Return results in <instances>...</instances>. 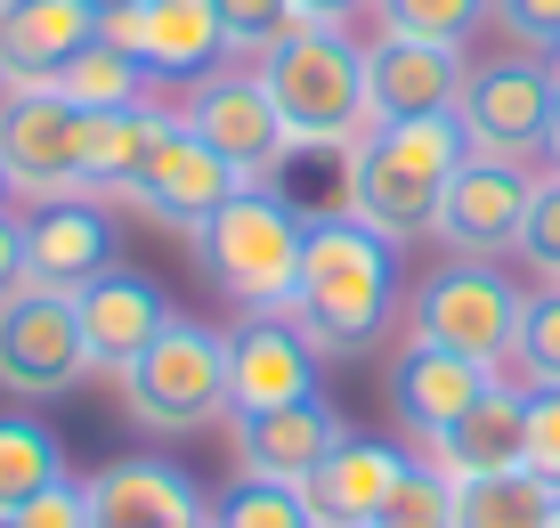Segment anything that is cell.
<instances>
[{"instance_id": "83f0119b", "label": "cell", "mask_w": 560, "mask_h": 528, "mask_svg": "<svg viewBox=\"0 0 560 528\" xmlns=\"http://www.w3.org/2000/svg\"><path fill=\"white\" fill-rule=\"evenodd\" d=\"M211 528H317V520H308V496L293 480L236 472L220 496H211Z\"/></svg>"}, {"instance_id": "4316f807", "label": "cell", "mask_w": 560, "mask_h": 528, "mask_svg": "<svg viewBox=\"0 0 560 528\" xmlns=\"http://www.w3.org/2000/svg\"><path fill=\"white\" fill-rule=\"evenodd\" d=\"M147 82H154V73H147L130 49L90 42L82 57H66V66H57V82H49V90L66 97L73 114H114V106H139V97H147Z\"/></svg>"}, {"instance_id": "e575fe53", "label": "cell", "mask_w": 560, "mask_h": 528, "mask_svg": "<svg viewBox=\"0 0 560 528\" xmlns=\"http://www.w3.org/2000/svg\"><path fill=\"white\" fill-rule=\"evenodd\" d=\"M528 472L560 487V390H528Z\"/></svg>"}, {"instance_id": "9c48e42d", "label": "cell", "mask_w": 560, "mask_h": 528, "mask_svg": "<svg viewBox=\"0 0 560 528\" xmlns=\"http://www.w3.org/2000/svg\"><path fill=\"white\" fill-rule=\"evenodd\" d=\"M0 171L9 195H82V114L57 90H0Z\"/></svg>"}, {"instance_id": "f546056e", "label": "cell", "mask_w": 560, "mask_h": 528, "mask_svg": "<svg viewBox=\"0 0 560 528\" xmlns=\"http://www.w3.org/2000/svg\"><path fill=\"white\" fill-rule=\"evenodd\" d=\"M512 375L528 390H560V285L528 292V318H520V342H512Z\"/></svg>"}, {"instance_id": "3957f363", "label": "cell", "mask_w": 560, "mask_h": 528, "mask_svg": "<svg viewBox=\"0 0 560 528\" xmlns=\"http://www.w3.org/2000/svg\"><path fill=\"white\" fill-rule=\"evenodd\" d=\"M253 73H260L268 106H277L293 154H350L374 130V106H365V42H350V25L301 16Z\"/></svg>"}, {"instance_id": "d6986e66", "label": "cell", "mask_w": 560, "mask_h": 528, "mask_svg": "<svg viewBox=\"0 0 560 528\" xmlns=\"http://www.w3.org/2000/svg\"><path fill=\"white\" fill-rule=\"evenodd\" d=\"M407 463H415V447L350 432L334 456H317V472L301 480L308 520H317V528H374L382 504H390V487L407 480Z\"/></svg>"}, {"instance_id": "1f68e13d", "label": "cell", "mask_w": 560, "mask_h": 528, "mask_svg": "<svg viewBox=\"0 0 560 528\" xmlns=\"http://www.w3.org/2000/svg\"><path fill=\"white\" fill-rule=\"evenodd\" d=\"M293 25H301L293 0H220V33H228V57H236V66H260Z\"/></svg>"}, {"instance_id": "52a82bcc", "label": "cell", "mask_w": 560, "mask_h": 528, "mask_svg": "<svg viewBox=\"0 0 560 528\" xmlns=\"http://www.w3.org/2000/svg\"><path fill=\"white\" fill-rule=\"evenodd\" d=\"M90 375V342H82V318H73V292L57 285H16L0 301V390L25 406L57 399Z\"/></svg>"}, {"instance_id": "836d02e7", "label": "cell", "mask_w": 560, "mask_h": 528, "mask_svg": "<svg viewBox=\"0 0 560 528\" xmlns=\"http://www.w3.org/2000/svg\"><path fill=\"white\" fill-rule=\"evenodd\" d=\"M0 528H90V504H82V480H57L42 487L33 504H16Z\"/></svg>"}, {"instance_id": "9a60e30c", "label": "cell", "mask_w": 560, "mask_h": 528, "mask_svg": "<svg viewBox=\"0 0 560 528\" xmlns=\"http://www.w3.org/2000/svg\"><path fill=\"white\" fill-rule=\"evenodd\" d=\"M73 318H82V342H90V366L98 375H130L147 358V342L163 334L179 309L171 292L147 277V268H98L82 292H73Z\"/></svg>"}, {"instance_id": "f35d334b", "label": "cell", "mask_w": 560, "mask_h": 528, "mask_svg": "<svg viewBox=\"0 0 560 528\" xmlns=\"http://www.w3.org/2000/svg\"><path fill=\"white\" fill-rule=\"evenodd\" d=\"M536 163L560 171V97H552V123H545V147H536Z\"/></svg>"}, {"instance_id": "7a4b0ae2", "label": "cell", "mask_w": 560, "mask_h": 528, "mask_svg": "<svg viewBox=\"0 0 560 528\" xmlns=\"http://www.w3.org/2000/svg\"><path fill=\"white\" fill-rule=\"evenodd\" d=\"M471 163V139H463L455 114H422V123H382L341 154V211L365 220L390 244H422L439 228V204H447V180Z\"/></svg>"}, {"instance_id": "30bf717a", "label": "cell", "mask_w": 560, "mask_h": 528, "mask_svg": "<svg viewBox=\"0 0 560 528\" xmlns=\"http://www.w3.org/2000/svg\"><path fill=\"white\" fill-rule=\"evenodd\" d=\"M236 187H244V171L228 163V154L211 147L203 130H187V114H171L163 139H154V154H147V171L130 180V204H139L147 220H163V228H179V237H196V228H203Z\"/></svg>"}, {"instance_id": "b9f144b4", "label": "cell", "mask_w": 560, "mask_h": 528, "mask_svg": "<svg viewBox=\"0 0 560 528\" xmlns=\"http://www.w3.org/2000/svg\"><path fill=\"white\" fill-rule=\"evenodd\" d=\"M0 204H9V171H0Z\"/></svg>"}, {"instance_id": "d6a6232c", "label": "cell", "mask_w": 560, "mask_h": 528, "mask_svg": "<svg viewBox=\"0 0 560 528\" xmlns=\"http://www.w3.org/2000/svg\"><path fill=\"white\" fill-rule=\"evenodd\" d=\"M520 261H528L545 285H560V171H536L528 220H520Z\"/></svg>"}, {"instance_id": "ffe728a7", "label": "cell", "mask_w": 560, "mask_h": 528, "mask_svg": "<svg viewBox=\"0 0 560 528\" xmlns=\"http://www.w3.org/2000/svg\"><path fill=\"white\" fill-rule=\"evenodd\" d=\"M90 0H0V90H49L66 57L98 42Z\"/></svg>"}, {"instance_id": "60d3db41", "label": "cell", "mask_w": 560, "mask_h": 528, "mask_svg": "<svg viewBox=\"0 0 560 528\" xmlns=\"http://www.w3.org/2000/svg\"><path fill=\"white\" fill-rule=\"evenodd\" d=\"M90 9H98V16H114V9H139V0H90Z\"/></svg>"}, {"instance_id": "ba28073f", "label": "cell", "mask_w": 560, "mask_h": 528, "mask_svg": "<svg viewBox=\"0 0 560 528\" xmlns=\"http://www.w3.org/2000/svg\"><path fill=\"white\" fill-rule=\"evenodd\" d=\"M463 139H471L479 163H536L545 147V123H552V82L545 66L528 57H495V66H471L463 73V106H455Z\"/></svg>"}, {"instance_id": "74e56055", "label": "cell", "mask_w": 560, "mask_h": 528, "mask_svg": "<svg viewBox=\"0 0 560 528\" xmlns=\"http://www.w3.org/2000/svg\"><path fill=\"white\" fill-rule=\"evenodd\" d=\"M301 16H325V25H350L358 9H374V0H293Z\"/></svg>"}, {"instance_id": "d590c367", "label": "cell", "mask_w": 560, "mask_h": 528, "mask_svg": "<svg viewBox=\"0 0 560 528\" xmlns=\"http://www.w3.org/2000/svg\"><path fill=\"white\" fill-rule=\"evenodd\" d=\"M495 25L528 49H552L560 42V0H495Z\"/></svg>"}, {"instance_id": "2e32d148", "label": "cell", "mask_w": 560, "mask_h": 528, "mask_svg": "<svg viewBox=\"0 0 560 528\" xmlns=\"http://www.w3.org/2000/svg\"><path fill=\"white\" fill-rule=\"evenodd\" d=\"M463 73H471L463 49L374 33V42H365V106H374V130L382 123H422V114H455Z\"/></svg>"}, {"instance_id": "cb8c5ba5", "label": "cell", "mask_w": 560, "mask_h": 528, "mask_svg": "<svg viewBox=\"0 0 560 528\" xmlns=\"http://www.w3.org/2000/svg\"><path fill=\"white\" fill-rule=\"evenodd\" d=\"M171 106H154V97H139V106H114V114H82V195H122L130 204V180L147 171L154 139H163Z\"/></svg>"}, {"instance_id": "e0dca14e", "label": "cell", "mask_w": 560, "mask_h": 528, "mask_svg": "<svg viewBox=\"0 0 560 528\" xmlns=\"http://www.w3.org/2000/svg\"><path fill=\"white\" fill-rule=\"evenodd\" d=\"M504 382L495 366H479V358H455V349H439V342H398V358H390V406H398V423H407V439H439V432H455L463 415H471L488 390Z\"/></svg>"}, {"instance_id": "603a6c76", "label": "cell", "mask_w": 560, "mask_h": 528, "mask_svg": "<svg viewBox=\"0 0 560 528\" xmlns=\"http://www.w3.org/2000/svg\"><path fill=\"white\" fill-rule=\"evenodd\" d=\"M422 463H439L447 480H488V472H520L528 463V390L495 382L488 399L471 406V415L455 423V432L439 439H415Z\"/></svg>"}, {"instance_id": "4fadbf2b", "label": "cell", "mask_w": 560, "mask_h": 528, "mask_svg": "<svg viewBox=\"0 0 560 528\" xmlns=\"http://www.w3.org/2000/svg\"><path fill=\"white\" fill-rule=\"evenodd\" d=\"M98 42L130 49L147 73L163 82H196L228 57V33H220V0H139V9H114L98 25Z\"/></svg>"}, {"instance_id": "484cf974", "label": "cell", "mask_w": 560, "mask_h": 528, "mask_svg": "<svg viewBox=\"0 0 560 528\" xmlns=\"http://www.w3.org/2000/svg\"><path fill=\"white\" fill-rule=\"evenodd\" d=\"M57 480H73L66 472V439L49 432L42 415H0V520L16 513V504H33L42 487H57Z\"/></svg>"}, {"instance_id": "8fae6325", "label": "cell", "mask_w": 560, "mask_h": 528, "mask_svg": "<svg viewBox=\"0 0 560 528\" xmlns=\"http://www.w3.org/2000/svg\"><path fill=\"white\" fill-rule=\"evenodd\" d=\"M187 130H203V139L220 147L244 180H277V171L293 163L284 123H277V106H268V90H260L253 66H211V73H196V82H187Z\"/></svg>"}, {"instance_id": "8992f818", "label": "cell", "mask_w": 560, "mask_h": 528, "mask_svg": "<svg viewBox=\"0 0 560 528\" xmlns=\"http://www.w3.org/2000/svg\"><path fill=\"white\" fill-rule=\"evenodd\" d=\"M520 318H528V292H520L495 261H439L431 277L415 285V301H407V334L415 342H439V349H455V358L495 366V375L512 366Z\"/></svg>"}, {"instance_id": "7bdbcfd3", "label": "cell", "mask_w": 560, "mask_h": 528, "mask_svg": "<svg viewBox=\"0 0 560 528\" xmlns=\"http://www.w3.org/2000/svg\"><path fill=\"white\" fill-rule=\"evenodd\" d=\"M545 528H560V504H552V520H545Z\"/></svg>"}, {"instance_id": "ab89813d", "label": "cell", "mask_w": 560, "mask_h": 528, "mask_svg": "<svg viewBox=\"0 0 560 528\" xmlns=\"http://www.w3.org/2000/svg\"><path fill=\"white\" fill-rule=\"evenodd\" d=\"M545 82H552V97H560V42L545 49Z\"/></svg>"}, {"instance_id": "ac0fdd59", "label": "cell", "mask_w": 560, "mask_h": 528, "mask_svg": "<svg viewBox=\"0 0 560 528\" xmlns=\"http://www.w3.org/2000/svg\"><path fill=\"white\" fill-rule=\"evenodd\" d=\"M317 390V349L293 318H244L228 325V415H268Z\"/></svg>"}, {"instance_id": "5bb4252c", "label": "cell", "mask_w": 560, "mask_h": 528, "mask_svg": "<svg viewBox=\"0 0 560 528\" xmlns=\"http://www.w3.org/2000/svg\"><path fill=\"white\" fill-rule=\"evenodd\" d=\"M90 528H211V496L163 456H114L82 480Z\"/></svg>"}, {"instance_id": "d4e9b609", "label": "cell", "mask_w": 560, "mask_h": 528, "mask_svg": "<svg viewBox=\"0 0 560 528\" xmlns=\"http://www.w3.org/2000/svg\"><path fill=\"white\" fill-rule=\"evenodd\" d=\"M560 504V487L545 472H488V480H455V528H545Z\"/></svg>"}, {"instance_id": "4dcf8cb0", "label": "cell", "mask_w": 560, "mask_h": 528, "mask_svg": "<svg viewBox=\"0 0 560 528\" xmlns=\"http://www.w3.org/2000/svg\"><path fill=\"white\" fill-rule=\"evenodd\" d=\"M374 528H455V480L439 472V463H407V480L390 487V504H382Z\"/></svg>"}, {"instance_id": "f1b7e54d", "label": "cell", "mask_w": 560, "mask_h": 528, "mask_svg": "<svg viewBox=\"0 0 560 528\" xmlns=\"http://www.w3.org/2000/svg\"><path fill=\"white\" fill-rule=\"evenodd\" d=\"M374 16H382V33H398V42L463 49L495 16V0H374Z\"/></svg>"}, {"instance_id": "8d00e7d4", "label": "cell", "mask_w": 560, "mask_h": 528, "mask_svg": "<svg viewBox=\"0 0 560 528\" xmlns=\"http://www.w3.org/2000/svg\"><path fill=\"white\" fill-rule=\"evenodd\" d=\"M16 285H33V277H25V211L0 204V301H9Z\"/></svg>"}, {"instance_id": "5b68a950", "label": "cell", "mask_w": 560, "mask_h": 528, "mask_svg": "<svg viewBox=\"0 0 560 528\" xmlns=\"http://www.w3.org/2000/svg\"><path fill=\"white\" fill-rule=\"evenodd\" d=\"M122 382V415L147 439H196L228 415V334H211L196 318H171L147 342V358Z\"/></svg>"}, {"instance_id": "277c9868", "label": "cell", "mask_w": 560, "mask_h": 528, "mask_svg": "<svg viewBox=\"0 0 560 528\" xmlns=\"http://www.w3.org/2000/svg\"><path fill=\"white\" fill-rule=\"evenodd\" d=\"M301 244H308V220L284 204L277 180H244V187L196 228V252H203L211 285H220L244 318H284V309H293Z\"/></svg>"}, {"instance_id": "7402d4cb", "label": "cell", "mask_w": 560, "mask_h": 528, "mask_svg": "<svg viewBox=\"0 0 560 528\" xmlns=\"http://www.w3.org/2000/svg\"><path fill=\"white\" fill-rule=\"evenodd\" d=\"M236 423V472H260V480H308L317 456H334L350 439V423L334 415V399H293V406H268V415H228Z\"/></svg>"}, {"instance_id": "44dd1931", "label": "cell", "mask_w": 560, "mask_h": 528, "mask_svg": "<svg viewBox=\"0 0 560 528\" xmlns=\"http://www.w3.org/2000/svg\"><path fill=\"white\" fill-rule=\"evenodd\" d=\"M98 268H114V220L98 195H57V204L25 211V277L82 292Z\"/></svg>"}, {"instance_id": "6da1fadb", "label": "cell", "mask_w": 560, "mask_h": 528, "mask_svg": "<svg viewBox=\"0 0 560 528\" xmlns=\"http://www.w3.org/2000/svg\"><path fill=\"white\" fill-rule=\"evenodd\" d=\"M284 318L301 325V342L317 349V358H358V349H374L398 318V244L374 237L350 211L308 220L301 285H293V309H284Z\"/></svg>"}, {"instance_id": "7c38bea8", "label": "cell", "mask_w": 560, "mask_h": 528, "mask_svg": "<svg viewBox=\"0 0 560 528\" xmlns=\"http://www.w3.org/2000/svg\"><path fill=\"white\" fill-rule=\"evenodd\" d=\"M536 171L520 163H463L447 180V204H439L431 244H447L455 261H495V252H520V220H528Z\"/></svg>"}]
</instances>
